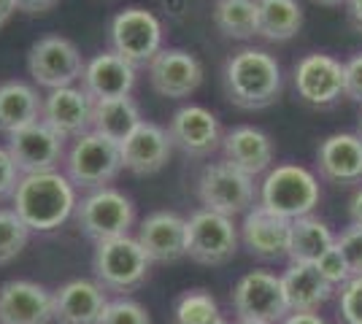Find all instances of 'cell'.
Instances as JSON below:
<instances>
[{
	"mask_svg": "<svg viewBox=\"0 0 362 324\" xmlns=\"http://www.w3.org/2000/svg\"><path fill=\"white\" fill-rule=\"evenodd\" d=\"M30 241V227L16 216L14 208H0V265H8L22 254Z\"/></svg>",
	"mask_w": 362,
	"mask_h": 324,
	"instance_id": "1f68e13d",
	"label": "cell"
},
{
	"mask_svg": "<svg viewBox=\"0 0 362 324\" xmlns=\"http://www.w3.org/2000/svg\"><path fill=\"white\" fill-rule=\"evenodd\" d=\"M335 246L341 248L344 260H346L351 276H362V227L360 224H349L346 230L335 238Z\"/></svg>",
	"mask_w": 362,
	"mask_h": 324,
	"instance_id": "e575fe53",
	"label": "cell"
},
{
	"mask_svg": "<svg viewBox=\"0 0 362 324\" xmlns=\"http://www.w3.org/2000/svg\"><path fill=\"white\" fill-rule=\"evenodd\" d=\"M81 87L87 90L92 100H114V97H130L136 87V68L124 62L111 49L95 54L81 76Z\"/></svg>",
	"mask_w": 362,
	"mask_h": 324,
	"instance_id": "cb8c5ba5",
	"label": "cell"
},
{
	"mask_svg": "<svg viewBox=\"0 0 362 324\" xmlns=\"http://www.w3.org/2000/svg\"><path fill=\"white\" fill-rule=\"evenodd\" d=\"M92 270H95V281L106 292L127 297L130 292H136L138 287L146 284L151 273V260L136 238L124 235V238L103 241L95 246Z\"/></svg>",
	"mask_w": 362,
	"mask_h": 324,
	"instance_id": "5b68a950",
	"label": "cell"
},
{
	"mask_svg": "<svg viewBox=\"0 0 362 324\" xmlns=\"http://www.w3.org/2000/svg\"><path fill=\"white\" fill-rule=\"evenodd\" d=\"M119 152L122 168L136 173V176H151V173H160L170 162L173 143H170V136H168L165 127L144 119L119 143Z\"/></svg>",
	"mask_w": 362,
	"mask_h": 324,
	"instance_id": "d6986e66",
	"label": "cell"
},
{
	"mask_svg": "<svg viewBox=\"0 0 362 324\" xmlns=\"http://www.w3.org/2000/svg\"><path fill=\"white\" fill-rule=\"evenodd\" d=\"M52 294L57 324H100L108 306V292L95 278H74Z\"/></svg>",
	"mask_w": 362,
	"mask_h": 324,
	"instance_id": "44dd1931",
	"label": "cell"
},
{
	"mask_svg": "<svg viewBox=\"0 0 362 324\" xmlns=\"http://www.w3.org/2000/svg\"><path fill=\"white\" fill-rule=\"evenodd\" d=\"M257 6H259V30H257L259 38L271 44H284L300 32L303 8L298 0H257Z\"/></svg>",
	"mask_w": 362,
	"mask_h": 324,
	"instance_id": "f1b7e54d",
	"label": "cell"
},
{
	"mask_svg": "<svg viewBox=\"0 0 362 324\" xmlns=\"http://www.w3.org/2000/svg\"><path fill=\"white\" fill-rule=\"evenodd\" d=\"M241 232L233 216L200 208L187 219V257L197 265H225L235 257Z\"/></svg>",
	"mask_w": 362,
	"mask_h": 324,
	"instance_id": "30bf717a",
	"label": "cell"
},
{
	"mask_svg": "<svg viewBox=\"0 0 362 324\" xmlns=\"http://www.w3.org/2000/svg\"><path fill=\"white\" fill-rule=\"evenodd\" d=\"M168 136L179 152H184L192 160H203V157H211L222 146L225 133H222V124H219L214 111L189 103V106H181L170 116Z\"/></svg>",
	"mask_w": 362,
	"mask_h": 324,
	"instance_id": "5bb4252c",
	"label": "cell"
},
{
	"mask_svg": "<svg viewBox=\"0 0 362 324\" xmlns=\"http://www.w3.org/2000/svg\"><path fill=\"white\" fill-rule=\"evenodd\" d=\"M108 49L133 68H146L163 49V22L149 8H122L108 25Z\"/></svg>",
	"mask_w": 362,
	"mask_h": 324,
	"instance_id": "8992f818",
	"label": "cell"
},
{
	"mask_svg": "<svg viewBox=\"0 0 362 324\" xmlns=\"http://www.w3.org/2000/svg\"><path fill=\"white\" fill-rule=\"evenodd\" d=\"M225 92L233 106L243 111H262L281 95V65L265 49L246 47L225 62Z\"/></svg>",
	"mask_w": 362,
	"mask_h": 324,
	"instance_id": "7a4b0ae2",
	"label": "cell"
},
{
	"mask_svg": "<svg viewBox=\"0 0 362 324\" xmlns=\"http://www.w3.org/2000/svg\"><path fill=\"white\" fill-rule=\"evenodd\" d=\"M295 92L305 106L330 108L341 97H346L344 81V62L330 54H305L295 65Z\"/></svg>",
	"mask_w": 362,
	"mask_h": 324,
	"instance_id": "7c38bea8",
	"label": "cell"
},
{
	"mask_svg": "<svg viewBox=\"0 0 362 324\" xmlns=\"http://www.w3.org/2000/svg\"><path fill=\"white\" fill-rule=\"evenodd\" d=\"M330 246H335V235L322 219L314 214L292 219L287 248V257L292 263H317Z\"/></svg>",
	"mask_w": 362,
	"mask_h": 324,
	"instance_id": "83f0119b",
	"label": "cell"
},
{
	"mask_svg": "<svg viewBox=\"0 0 362 324\" xmlns=\"http://www.w3.org/2000/svg\"><path fill=\"white\" fill-rule=\"evenodd\" d=\"M344 81H346V97L362 103V52L344 62Z\"/></svg>",
	"mask_w": 362,
	"mask_h": 324,
	"instance_id": "74e56055",
	"label": "cell"
},
{
	"mask_svg": "<svg viewBox=\"0 0 362 324\" xmlns=\"http://www.w3.org/2000/svg\"><path fill=\"white\" fill-rule=\"evenodd\" d=\"M322 200L319 179L303 165H276L265 173L259 186V205H265L273 214L284 219L311 216Z\"/></svg>",
	"mask_w": 362,
	"mask_h": 324,
	"instance_id": "277c9868",
	"label": "cell"
},
{
	"mask_svg": "<svg viewBox=\"0 0 362 324\" xmlns=\"http://www.w3.org/2000/svg\"><path fill=\"white\" fill-rule=\"evenodd\" d=\"M92 100L84 87H60L44 97L41 122H46L62 138H78L92 130Z\"/></svg>",
	"mask_w": 362,
	"mask_h": 324,
	"instance_id": "ffe728a7",
	"label": "cell"
},
{
	"mask_svg": "<svg viewBox=\"0 0 362 324\" xmlns=\"http://www.w3.org/2000/svg\"><path fill=\"white\" fill-rule=\"evenodd\" d=\"M281 324H327L319 313H289Z\"/></svg>",
	"mask_w": 362,
	"mask_h": 324,
	"instance_id": "60d3db41",
	"label": "cell"
},
{
	"mask_svg": "<svg viewBox=\"0 0 362 324\" xmlns=\"http://www.w3.org/2000/svg\"><path fill=\"white\" fill-rule=\"evenodd\" d=\"M257 198L255 179L227 160L209 162L197 176V200L203 208L225 216L246 214Z\"/></svg>",
	"mask_w": 362,
	"mask_h": 324,
	"instance_id": "ba28073f",
	"label": "cell"
},
{
	"mask_svg": "<svg viewBox=\"0 0 362 324\" xmlns=\"http://www.w3.org/2000/svg\"><path fill=\"white\" fill-rule=\"evenodd\" d=\"M74 216L78 230L90 241L103 244V241L124 238L130 232V227L136 224V205L124 192L106 186V189L87 192L76 205Z\"/></svg>",
	"mask_w": 362,
	"mask_h": 324,
	"instance_id": "52a82bcc",
	"label": "cell"
},
{
	"mask_svg": "<svg viewBox=\"0 0 362 324\" xmlns=\"http://www.w3.org/2000/svg\"><path fill=\"white\" fill-rule=\"evenodd\" d=\"M54 319V294L46 287L11 278L0 284V324H49Z\"/></svg>",
	"mask_w": 362,
	"mask_h": 324,
	"instance_id": "e0dca14e",
	"label": "cell"
},
{
	"mask_svg": "<svg viewBox=\"0 0 362 324\" xmlns=\"http://www.w3.org/2000/svg\"><path fill=\"white\" fill-rule=\"evenodd\" d=\"M314 3H319V6H346V0H314Z\"/></svg>",
	"mask_w": 362,
	"mask_h": 324,
	"instance_id": "ee69618b",
	"label": "cell"
},
{
	"mask_svg": "<svg viewBox=\"0 0 362 324\" xmlns=\"http://www.w3.org/2000/svg\"><path fill=\"white\" fill-rule=\"evenodd\" d=\"M281 287L289 313H317L335 294V287L319 273L314 263H289L281 276Z\"/></svg>",
	"mask_w": 362,
	"mask_h": 324,
	"instance_id": "d4e9b609",
	"label": "cell"
},
{
	"mask_svg": "<svg viewBox=\"0 0 362 324\" xmlns=\"http://www.w3.org/2000/svg\"><path fill=\"white\" fill-rule=\"evenodd\" d=\"M41 111H44V97L33 84L22 78L0 84V133L11 136L16 130L38 122Z\"/></svg>",
	"mask_w": 362,
	"mask_h": 324,
	"instance_id": "484cf974",
	"label": "cell"
},
{
	"mask_svg": "<svg viewBox=\"0 0 362 324\" xmlns=\"http://www.w3.org/2000/svg\"><path fill=\"white\" fill-rule=\"evenodd\" d=\"M357 136L362 138V114H360V130H357Z\"/></svg>",
	"mask_w": 362,
	"mask_h": 324,
	"instance_id": "f6af8a7d",
	"label": "cell"
},
{
	"mask_svg": "<svg viewBox=\"0 0 362 324\" xmlns=\"http://www.w3.org/2000/svg\"><path fill=\"white\" fill-rule=\"evenodd\" d=\"M235 324H249V322H235Z\"/></svg>",
	"mask_w": 362,
	"mask_h": 324,
	"instance_id": "bcb514c9",
	"label": "cell"
},
{
	"mask_svg": "<svg viewBox=\"0 0 362 324\" xmlns=\"http://www.w3.org/2000/svg\"><path fill=\"white\" fill-rule=\"evenodd\" d=\"M100 324H151V316L133 297H114L108 300Z\"/></svg>",
	"mask_w": 362,
	"mask_h": 324,
	"instance_id": "d6a6232c",
	"label": "cell"
},
{
	"mask_svg": "<svg viewBox=\"0 0 362 324\" xmlns=\"http://www.w3.org/2000/svg\"><path fill=\"white\" fill-rule=\"evenodd\" d=\"M346 19L349 25L362 35V0H346Z\"/></svg>",
	"mask_w": 362,
	"mask_h": 324,
	"instance_id": "ab89813d",
	"label": "cell"
},
{
	"mask_svg": "<svg viewBox=\"0 0 362 324\" xmlns=\"http://www.w3.org/2000/svg\"><path fill=\"white\" fill-rule=\"evenodd\" d=\"M6 149L22 176L57 170V165L65 160V138L41 119L11 133Z\"/></svg>",
	"mask_w": 362,
	"mask_h": 324,
	"instance_id": "4fadbf2b",
	"label": "cell"
},
{
	"mask_svg": "<svg viewBox=\"0 0 362 324\" xmlns=\"http://www.w3.org/2000/svg\"><path fill=\"white\" fill-rule=\"evenodd\" d=\"M122 170L124 168H122L119 143L95 130L74 138L71 149L65 152V176L76 189L84 192L111 186Z\"/></svg>",
	"mask_w": 362,
	"mask_h": 324,
	"instance_id": "3957f363",
	"label": "cell"
},
{
	"mask_svg": "<svg viewBox=\"0 0 362 324\" xmlns=\"http://www.w3.org/2000/svg\"><path fill=\"white\" fill-rule=\"evenodd\" d=\"M222 160L243 170L246 176L268 173L273 162V140L268 133L252 124H238L222 136Z\"/></svg>",
	"mask_w": 362,
	"mask_h": 324,
	"instance_id": "603a6c76",
	"label": "cell"
},
{
	"mask_svg": "<svg viewBox=\"0 0 362 324\" xmlns=\"http://www.w3.org/2000/svg\"><path fill=\"white\" fill-rule=\"evenodd\" d=\"M141 119V108L133 97H114V100H95L92 106V130L106 136V138L122 140L127 138Z\"/></svg>",
	"mask_w": 362,
	"mask_h": 324,
	"instance_id": "4316f807",
	"label": "cell"
},
{
	"mask_svg": "<svg viewBox=\"0 0 362 324\" xmlns=\"http://www.w3.org/2000/svg\"><path fill=\"white\" fill-rule=\"evenodd\" d=\"M84 68L87 62L78 47L65 35H44L28 52V73L35 87H44L49 92L60 87H74L84 76Z\"/></svg>",
	"mask_w": 362,
	"mask_h": 324,
	"instance_id": "8fae6325",
	"label": "cell"
},
{
	"mask_svg": "<svg viewBox=\"0 0 362 324\" xmlns=\"http://www.w3.org/2000/svg\"><path fill=\"white\" fill-rule=\"evenodd\" d=\"M230 303L238 322L281 324L289 316L281 276L268 270H252L238 278V284L230 292Z\"/></svg>",
	"mask_w": 362,
	"mask_h": 324,
	"instance_id": "9c48e42d",
	"label": "cell"
},
{
	"mask_svg": "<svg viewBox=\"0 0 362 324\" xmlns=\"http://www.w3.org/2000/svg\"><path fill=\"white\" fill-rule=\"evenodd\" d=\"M19 179H22V173L16 170L14 160L8 155V149L0 146V203L14 198V189H16V184H19Z\"/></svg>",
	"mask_w": 362,
	"mask_h": 324,
	"instance_id": "8d00e7d4",
	"label": "cell"
},
{
	"mask_svg": "<svg viewBox=\"0 0 362 324\" xmlns=\"http://www.w3.org/2000/svg\"><path fill=\"white\" fill-rule=\"evenodd\" d=\"M60 0H14L16 11H22V14H46V11H52L54 6H57Z\"/></svg>",
	"mask_w": 362,
	"mask_h": 324,
	"instance_id": "f35d334b",
	"label": "cell"
},
{
	"mask_svg": "<svg viewBox=\"0 0 362 324\" xmlns=\"http://www.w3.org/2000/svg\"><path fill=\"white\" fill-rule=\"evenodd\" d=\"M338 316L344 324H362V276H351L338 289Z\"/></svg>",
	"mask_w": 362,
	"mask_h": 324,
	"instance_id": "836d02e7",
	"label": "cell"
},
{
	"mask_svg": "<svg viewBox=\"0 0 362 324\" xmlns=\"http://www.w3.org/2000/svg\"><path fill=\"white\" fill-rule=\"evenodd\" d=\"M146 68L151 90L168 100L189 97L203 81V62L187 49H160Z\"/></svg>",
	"mask_w": 362,
	"mask_h": 324,
	"instance_id": "9a60e30c",
	"label": "cell"
},
{
	"mask_svg": "<svg viewBox=\"0 0 362 324\" xmlns=\"http://www.w3.org/2000/svg\"><path fill=\"white\" fill-rule=\"evenodd\" d=\"M136 241L151 263H176L187 257V219L176 211H154L138 224Z\"/></svg>",
	"mask_w": 362,
	"mask_h": 324,
	"instance_id": "ac0fdd59",
	"label": "cell"
},
{
	"mask_svg": "<svg viewBox=\"0 0 362 324\" xmlns=\"http://www.w3.org/2000/svg\"><path fill=\"white\" fill-rule=\"evenodd\" d=\"M16 11V6H14V0H0V30L6 28V22L14 16Z\"/></svg>",
	"mask_w": 362,
	"mask_h": 324,
	"instance_id": "7bdbcfd3",
	"label": "cell"
},
{
	"mask_svg": "<svg viewBox=\"0 0 362 324\" xmlns=\"http://www.w3.org/2000/svg\"><path fill=\"white\" fill-rule=\"evenodd\" d=\"M314 265H317L319 273L327 278L335 289H341L349 278H351V270H349L346 260H344V254H341V248L338 246L327 248V251H325Z\"/></svg>",
	"mask_w": 362,
	"mask_h": 324,
	"instance_id": "d590c367",
	"label": "cell"
},
{
	"mask_svg": "<svg viewBox=\"0 0 362 324\" xmlns=\"http://www.w3.org/2000/svg\"><path fill=\"white\" fill-rule=\"evenodd\" d=\"M289 227H292L289 219L273 214L265 205L255 203L243 216L238 232H241V244L252 257L265 260V263H276V260L287 257Z\"/></svg>",
	"mask_w": 362,
	"mask_h": 324,
	"instance_id": "2e32d148",
	"label": "cell"
},
{
	"mask_svg": "<svg viewBox=\"0 0 362 324\" xmlns=\"http://www.w3.org/2000/svg\"><path fill=\"white\" fill-rule=\"evenodd\" d=\"M211 16L214 28L233 41H249L259 30L257 0H216Z\"/></svg>",
	"mask_w": 362,
	"mask_h": 324,
	"instance_id": "f546056e",
	"label": "cell"
},
{
	"mask_svg": "<svg viewBox=\"0 0 362 324\" xmlns=\"http://www.w3.org/2000/svg\"><path fill=\"white\" fill-rule=\"evenodd\" d=\"M319 176L330 184L351 186L362 181V138L357 133H332L317 149Z\"/></svg>",
	"mask_w": 362,
	"mask_h": 324,
	"instance_id": "7402d4cb",
	"label": "cell"
},
{
	"mask_svg": "<svg viewBox=\"0 0 362 324\" xmlns=\"http://www.w3.org/2000/svg\"><path fill=\"white\" fill-rule=\"evenodd\" d=\"M14 211L30 232H52L76 214V186L60 170L22 176L14 189Z\"/></svg>",
	"mask_w": 362,
	"mask_h": 324,
	"instance_id": "6da1fadb",
	"label": "cell"
},
{
	"mask_svg": "<svg viewBox=\"0 0 362 324\" xmlns=\"http://www.w3.org/2000/svg\"><path fill=\"white\" fill-rule=\"evenodd\" d=\"M173 324H227L219 303L206 289H189L173 306Z\"/></svg>",
	"mask_w": 362,
	"mask_h": 324,
	"instance_id": "4dcf8cb0",
	"label": "cell"
},
{
	"mask_svg": "<svg viewBox=\"0 0 362 324\" xmlns=\"http://www.w3.org/2000/svg\"><path fill=\"white\" fill-rule=\"evenodd\" d=\"M349 216H351V224L362 227V189H357L354 198L349 200Z\"/></svg>",
	"mask_w": 362,
	"mask_h": 324,
	"instance_id": "b9f144b4",
	"label": "cell"
}]
</instances>
